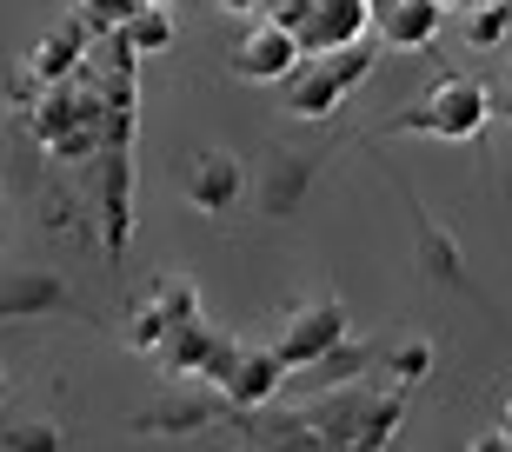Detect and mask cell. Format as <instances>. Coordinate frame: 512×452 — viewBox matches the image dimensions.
<instances>
[{
	"label": "cell",
	"instance_id": "1",
	"mask_svg": "<svg viewBox=\"0 0 512 452\" xmlns=\"http://www.w3.org/2000/svg\"><path fill=\"white\" fill-rule=\"evenodd\" d=\"M373 74V47L366 40H346V47H326V54H306L293 74H286V113L293 120H326L360 80Z\"/></svg>",
	"mask_w": 512,
	"mask_h": 452
},
{
	"label": "cell",
	"instance_id": "2",
	"mask_svg": "<svg viewBox=\"0 0 512 452\" xmlns=\"http://www.w3.org/2000/svg\"><path fill=\"white\" fill-rule=\"evenodd\" d=\"M486 120H493V87L473 74H453L439 80L433 94L419 100V107H406L393 120V133H433V140H479L486 133Z\"/></svg>",
	"mask_w": 512,
	"mask_h": 452
},
{
	"label": "cell",
	"instance_id": "3",
	"mask_svg": "<svg viewBox=\"0 0 512 452\" xmlns=\"http://www.w3.org/2000/svg\"><path fill=\"white\" fill-rule=\"evenodd\" d=\"M273 20L293 27L300 54H326V47L366 40V27H373V0H293V7H273Z\"/></svg>",
	"mask_w": 512,
	"mask_h": 452
},
{
	"label": "cell",
	"instance_id": "4",
	"mask_svg": "<svg viewBox=\"0 0 512 452\" xmlns=\"http://www.w3.org/2000/svg\"><path fill=\"white\" fill-rule=\"evenodd\" d=\"M187 207L193 213H207V220H227L240 200H247V160L240 153H227V147H207L200 160L187 167Z\"/></svg>",
	"mask_w": 512,
	"mask_h": 452
},
{
	"label": "cell",
	"instance_id": "5",
	"mask_svg": "<svg viewBox=\"0 0 512 452\" xmlns=\"http://www.w3.org/2000/svg\"><path fill=\"white\" fill-rule=\"evenodd\" d=\"M300 40H293V27H280V20H253L247 34H240V47H233V74L253 80V87H280L293 67H300Z\"/></svg>",
	"mask_w": 512,
	"mask_h": 452
},
{
	"label": "cell",
	"instance_id": "6",
	"mask_svg": "<svg viewBox=\"0 0 512 452\" xmlns=\"http://www.w3.org/2000/svg\"><path fill=\"white\" fill-rule=\"evenodd\" d=\"M346 339V306L333 300V293H320V300L293 306V320H286V339L273 346V353L286 359V373H300V366H313V359L326 353V346H340Z\"/></svg>",
	"mask_w": 512,
	"mask_h": 452
},
{
	"label": "cell",
	"instance_id": "7",
	"mask_svg": "<svg viewBox=\"0 0 512 452\" xmlns=\"http://www.w3.org/2000/svg\"><path fill=\"white\" fill-rule=\"evenodd\" d=\"M286 359L273 353V346H240L227 366V379H220V399H227L233 413H253V406H273V399L286 393Z\"/></svg>",
	"mask_w": 512,
	"mask_h": 452
},
{
	"label": "cell",
	"instance_id": "8",
	"mask_svg": "<svg viewBox=\"0 0 512 452\" xmlns=\"http://www.w3.org/2000/svg\"><path fill=\"white\" fill-rule=\"evenodd\" d=\"M373 20H380L386 47L426 54V47L439 40V27H446V7H439V0H373Z\"/></svg>",
	"mask_w": 512,
	"mask_h": 452
},
{
	"label": "cell",
	"instance_id": "9",
	"mask_svg": "<svg viewBox=\"0 0 512 452\" xmlns=\"http://www.w3.org/2000/svg\"><path fill=\"white\" fill-rule=\"evenodd\" d=\"M233 406L227 399H220V386H207V393H193V399H160V406H147V413H140V426H147V433H207V426H220V419H227Z\"/></svg>",
	"mask_w": 512,
	"mask_h": 452
},
{
	"label": "cell",
	"instance_id": "10",
	"mask_svg": "<svg viewBox=\"0 0 512 452\" xmlns=\"http://www.w3.org/2000/svg\"><path fill=\"white\" fill-rule=\"evenodd\" d=\"M74 306V293H67V280L60 273H7L0 280V320H34V313H67Z\"/></svg>",
	"mask_w": 512,
	"mask_h": 452
},
{
	"label": "cell",
	"instance_id": "11",
	"mask_svg": "<svg viewBox=\"0 0 512 452\" xmlns=\"http://www.w3.org/2000/svg\"><path fill=\"white\" fill-rule=\"evenodd\" d=\"M80 54H87V34L67 20V27H54V34L27 54V74H34L40 87H67V80H74V67H80Z\"/></svg>",
	"mask_w": 512,
	"mask_h": 452
},
{
	"label": "cell",
	"instance_id": "12",
	"mask_svg": "<svg viewBox=\"0 0 512 452\" xmlns=\"http://www.w3.org/2000/svg\"><path fill=\"white\" fill-rule=\"evenodd\" d=\"M419 273H426L433 286H459L466 280V253H459V240L439 220H419Z\"/></svg>",
	"mask_w": 512,
	"mask_h": 452
},
{
	"label": "cell",
	"instance_id": "13",
	"mask_svg": "<svg viewBox=\"0 0 512 452\" xmlns=\"http://www.w3.org/2000/svg\"><path fill=\"white\" fill-rule=\"evenodd\" d=\"M120 47H127L133 60H140V54H167V47H173V14H167V7H153V0H147V7H133V14L120 20Z\"/></svg>",
	"mask_w": 512,
	"mask_h": 452
},
{
	"label": "cell",
	"instance_id": "14",
	"mask_svg": "<svg viewBox=\"0 0 512 452\" xmlns=\"http://www.w3.org/2000/svg\"><path fill=\"white\" fill-rule=\"evenodd\" d=\"M399 419H406V399L399 393H386V399H373L353 426H346V446H360V452H373V446H393V433H399Z\"/></svg>",
	"mask_w": 512,
	"mask_h": 452
},
{
	"label": "cell",
	"instance_id": "15",
	"mask_svg": "<svg viewBox=\"0 0 512 452\" xmlns=\"http://www.w3.org/2000/svg\"><path fill=\"white\" fill-rule=\"evenodd\" d=\"M373 366V353H366L360 339H340V346H326L313 366H300V373H313V386H353V379Z\"/></svg>",
	"mask_w": 512,
	"mask_h": 452
},
{
	"label": "cell",
	"instance_id": "16",
	"mask_svg": "<svg viewBox=\"0 0 512 452\" xmlns=\"http://www.w3.org/2000/svg\"><path fill=\"white\" fill-rule=\"evenodd\" d=\"M87 113H100V107H80V94H40L34 107H27V133L47 147L54 133H67L74 120H87Z\"/></svg>",
	"mask_w": 512,
	"mask_h": 452
},
{
	"label": "cell",
	"instance_id": "17",
	"mask_svg": "<svg viewBox=\"0 0 512 452\" xmlns=\"http://www.w3.org/2000/svg\"><path fill=\"white\" fill-rule=\"evenodd\" d=\"M459 34H466V47H479V54L506 47V40H512V0H486V7H466Z\"/></svg>",
	"mask_w": 512,
	"mask_h": 452
},
{
	"label": "cell",
	"instance_id": "18",
	"mask_svg": "<svg viewBox=\"0 0 512 452\" xmlns=\"http://www.w3.org/2000/svg\"><path fill=\"white\" fill-rule=\"evenodd\" d=\"M153 306L167 313V326H180V320H200V286H193L187 273H167V280L153 286Z\"/></svg>",
	"mask_w": 512,
	"mask_h": 452
},
{
	"label": "cell",
	"instance_id": "19",
	"mask_svg": "<svg viewBox=\"0 0 512 452\" xmlns=\"http://www.w3.org/2000/svg\"><path fill=\"white\" fill-rule=\"evenodd\" d=\"M386 373L399 379V393H406V386H419V379L433 373V339H399L393 353H386Z\"/></svg>",
	"mask_w": 512,
	"mask_h": 452
},
{
	"label": "cell",
	"instance_id": "20",
	"mask_svg": "<svg viewBox=\"0 0 512 452\" xmlns=\"http://www.w3.org/2000/svg\"><path fill=\"white\" fill-rule=\"evenodd\" d=\"M0 446H7V452H60V446H67V433H60L54 419H20V426L0 433Z\"/></svg>",
	"mask_w": 512,
	"mask_h": 452
},
{
	"label": "cell",
	"instance_id": "21",
	"mask_svg": "<svg viewBox=\"0 0 512 452\" xmlns=\"http://www.w3.org/2000/svg\"><path fill=\"white\" fill-rule=\"evenodd\" d=\"M120 339H127V346H133V353H153V346H160V339H167V313H160V306H140V313H133V320H127V333H120Z\"/></svg>",
	"mask_w": 512,
	"mask_h": 452
},
{
	"label": "cell",
	"instance_id": "22",
	"mask_svg": "<svg viewBox=\"0 0 512 452\" xmlns=\"http://www.w3.org/2000/svg\"><path fill=\"white\" fill-rule=\"evenodd\" d=\"M0 94H7V107H34V100H40V80L34 74H7V87H0Z\"/></svg>",
	"mask_w": 512,
	"mask_h": 452
},
{
	"label": "cell",
	"instance_id": "23",
	"mask_svg": "<svg viewBox=\"0 0 512 452\" xmlns=\"http://www.w3.org/2000/svg\"><path fill=\"white\" fill-rule=\"evenodd\" d=\"M87 7H94L100 20H114V27H120V20H127L133 7H147V0H87Z\"/></svg>",
	"mask_w": 512,
	"mask_h": 452
},
{
	"label": "cell",
	"instance_id": "24",
	"mask_svg": "<svg viewBox=\"0 0 512 452\" xmlns=\"http://www.w3.org/2000/svg\"><path fill=\"white\" fill-rule=\"evenodd\" d=\"M499 439L512 446V399H506V413H499Z\"/></svg>",
	"mask_w": 512,
	"mask_h": 452
},
{
	"label": "cell",
	"instance_id": "25",
	"mask_svg": "<svg viewBox=\"0 0 512 452\" xmlns=\"http://www.w3.org/2000/svg\"><path fill=\"white\" fill-rule=\"evenodd\" d=\"M227 7H233V14H240V7H247V14H253V7H260V0H227Z\"/></svg>",
	"mask_w": 512,
	"mask_h": 452
},
{
	"label": "cell",
	"instance_id": "26",
	"mask_svg": "<svg viewBox=\"0 0 512 452\" xmlns=\"http://www.w3.org/2000/svg\"><path fill=\"white\" fill-rule=\"evenodd\" d=\"M446 7H486V0H446Z\"/></svg>",
	"mask_w": 512,
	"mask_h": 452
},
{
	"label": "cell",
	"instance_id": "27",
	"mask_svg": "<svg viewBox=\"0 0 512 452\" xmlns=\"http://www.w3.org/2000/svg\"><path fill=\"white\" fill-rule=\"evenodd\" d=\"M0 406H7V373H0Z\"/></svg>",
	"mask_w": 512,
	"mask_h": 452
},
{
	"label": "cell",
	"instance_id": "28",
	"mask_svg": "<svg viewBox=\"0 0 512 452\" xmlns=\"http://www.w3.org/2000/svg\"><path fill=\"white\" fill-rule=\"evenodd\" d=\"M153 7H167V0H153Z\"/></svg>",
	"mask_w": 512,
	"mask_h": 452
}]
</instances>
